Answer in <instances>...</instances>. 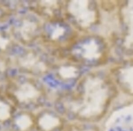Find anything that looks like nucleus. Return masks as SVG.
I'll return each instance as SVG.
<instances>
[{
    "label": "nucleus",
    "mask_w": 133,
    "mask_h": 131,
    "mask_svg": "<svg viewBox=\"0 0 133 131\" xmlns=\"http://www.w3.org/2000/svg\"><path fill=\"white\" fill-rule=\"evenodd\" d=\"M15 95L20 103H29L36 101L39 93L31 85L25 84L21 86Z\"/></svg>",
    "instance_id": "f03ea898"
},
{
    "label": "nucleus",
    "mask_w": 133,
    "mask_h": 131,
    "mask_svg": "<svg viewBox=\"0 0 133 131\" xmlns=\"http://www.w3.org/2000/svg\"><path fill=\"white\" fill-rule=\"evenodd\" d=\"M8 41L6 39H4L2 38H0V48L2 49H5L6 45L8 44Z\"/></svg>",
    "instance_id": "423d86ee"
},
{
    "label": "nucleus",
    "mask_w": 133,
    "mask_h": 131,
    "mask_svg": "<svg viewBox=\"0 0 133 131\" xmlns=\"http://www.w3.org/2000/svg\"><path fill=\"white\" fill-rule=\"evenodd\" d=\"M90 122L78 121L65 124L62 131H98Z\"/></svg>",
    "instance_id": "7ed1b4c3"
},
{
    "label": "nucleus",
    "mask_w": 133,
    "mask_h": 131,
    "mask_svg": "<svg viewBox=\"0 0 133 131\" xmlns=\"http://www.w3.org/2000/svg\"><path fill=\"white\" fill-rule=\"evenodd\" d=\"M10 116L9 106L4 103L0 102V120L5 121Z\"/></svg>",
    "instance_id": "39448f33"
},
{
    "label": "nucleus",
    "mask_w": 133,
    "mask_h": 131,
    "mask_svg": "<svg viewBox=\"0 0 133 131\" xmlns=\"http://www.w3.org/2000/svg\"><path fill=\"white\" fill-rule=\"evenodd\" d=\"M62 116L56 110H47L38 119V126L42 131H62L65 125Z\"/></svg>",
    "instance_id": "f257e3e1"
},
{
    "label": "nucleus",
    "mask_w": 133,
    "mask_h": 131,
    "mask_svg": "<svg viewBox=\"0 0 133 131\" xmlns=\"http://www.w3.org/2000/svg\"><path fill=\"white\" fill-rule=\"evenodd\" d=\"M16 123L21 131H26L32 126L33 121L30 116L27 114H23L17 119Z\"/></svg>",
    "instance_id": "20e7f679"
}]
</instances>
